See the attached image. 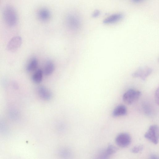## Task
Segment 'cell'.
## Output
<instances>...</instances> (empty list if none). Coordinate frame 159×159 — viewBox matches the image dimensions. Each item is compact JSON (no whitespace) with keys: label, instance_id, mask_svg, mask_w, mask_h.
<instances>
[{"label":"cell","instance_id":"obj_1","mask_svg":"<svg viewBox=\"0 0 159 159\" xmlns=\"http://www.w3.org/2000/svg\"><path fill=\"white\" fill-rule=\"evenodd\" d=\"M2 16L4 22L9 26H13L17 23L18 16L16 11L10 5H7L4 8Z\"/></svg>","mask_w":159,"mask_h":159},{"label":"cell","instance_id":"obj_7","mask_svg":"<svg viewBox=\"0 0 159 159\" xmlns=\"http://www.w3.org/2000/svg\"><path fill=\"white\" fill-rule=\"evenodd\" d=\"M67 24L69 27L73 30H77L80 26V22L77 17L73 15H69L67 17Z\"/></svg>","mask_w":159,"mask_h":159},{"label":"cell","instance_id":"obj_15","mask_svg":"<svg viewBox=\"0 0 159 159\" xmlns=\"http://www.w3.org/2000/svg\"><path fill=\"white\" fill-rule=\"evenodd\" d=\"M38 65V59L35 57H33L28 63L26 67V70L29 72L34 71L37 68Z\"/></svg>","mask_w":159,"mask_h":159},{"label":"cell","instance_id":"obj_19","mask_svg":"<svg viewBox=\"0 0 159 159\" xmlns=\"http://www.w3.org/2000/svg\"><path fill=\"white\" fill-rule=\"evenodd\" d=\"M100 11L98 10H96L94 11L92 14V16L93 17H97L100 15Z\"/></svg>","mask_w":159,"mask_h":159},{"label":"cell","instance_id":"obj_14","mask_svg":"<svg viewBox=\"0 0 159 159\" xmlns=\"http://www.w3.org/2000/svg\"><path fill=\"white\" fill-rule=\"evenodd\" d=\"M43 70L41 69L37 70L32 75V79L33 81L36 84L40 83L43 80Z\"/></svg>","mask_w":159,"mask_h":159},{"label":"cell","instance_id":"obj_2","mask_svg":"<svg viewBox=\"0 0 159 159\" xmlns=\"http://www.w3.org/2000/svg\"><path fill=\"white\" fill-rule=\"evenodd\" d=\"M141 95L140 91L134 89H129L124 94L122 99L126 103L131 104L135 102Z\"/></svg>","mask_w":159,"mask_h":159},{"label":"cell","instance_id":"obj_13","mask_svg":"<svg viewBox=\"0 0 159 159\" xmlns=\"http://www.w3.org/2000/svg\"><path fill=\"white\" fill-rule=\"evenodd\" d=\"M37 15L39 19L43 21H46L49 20L50 16V12L46 8L39 10L38 12Z\"/></svg>","mask_w":159,"mask_h":159},{"label":"cell","instance_id":"obj_21","mask_svg":"<svg viewBox=\"0 0 159 159\" xmlns=\"http://www.w3.org/2000/svg\"><path fill=\"white\" fill-rule=\"evenodd\" d=\"M143 0H132L134 2H139L142 1Z\"/></svg>","mask_w":159,"mask_h":159},{"label":"cell","instance_id":"obj_12","mask_svg":"<svg viewBox=\"0 0 159 159\" xmlns=\"http://www.w3.org/2000/svg\"><path fill=\"white\" fill-rule=\"evenodd\" d=\"M55 68V65L53 62L51 60H48L45 65L43 72L45 75H49L53 72Z\"/></svg>","mask_w":159,"mask_h":159},{"label":"cell","instance_id":"obj_20","mask_svg":"<svg viewBox=\"0 0 159 159\" xmlns=\"http://www.w3.org/2000/svg\"><path fill=\"white\" fill-rule=\"evenodd\" d=\"M150 159H158V157L157 155L155 154H151L150 156Z\"/></svg>","mask_w":159,"mask_h":159},{"label":"cell","instance_id":"obj_3","mask_svg":"<svg viewBox=\"0 0 159 159\" xmlns=\"http://www.w3.org/2000/svg\"><path fill=\"white\" fill-rule=\"evenodd\" d=\"M144 137L153 143L157 144L159 141V127L156 125L150 126L148 131L145 133Z\"/></svg>","mask_w":159,"mask_h":159},{"label":"cell","instance_id":"obj_5","mask_svg":"<svg viewBox=\"0 0 159 159\" xmlns=\"http://www.w3.org/2000/svg\"><path fill=\"white\" fill-rule=\"evenodd\" d=\"M152 70L151 68L148 67H140L132 74V76L135 78H139L143 80H144L152 73Z\"/></svg>","mask_w":159,"mask_h":159},{"label":"cell","instance_id":"obj_6","mask_svg":"<svg viewBox=\"0 0 159 159\" xmlns=\"http://www.w3.org/2000/svg\"><path fill=\"white\" fill-rule=\"evenodd\" d=\"M22 43V39L20 37L15 36L11 38L8 42L7 48L10 51H15L20 48Z\"/></svg>","mask_w":159,"mask_h":159},{"label":"cell","instance_id":"obj_10","mask_svg":"<svg viewBox=\"0 0 159 159\" xmlns=\"http://www.w3.org/2000/svg\"><path fill=\"white\" fill-rule=\"evenodd\" d=\"M117 148L112 144H109L106 149L101 155V158L107 159L111 155L115 153L117 151Z\"/></svg>","mask_w":159,"mask_h":159},{"label":"cell","instance_id":"obj_18","mask_svg":"<svg viewBox=\"0 0 159 159\" xmlns=\"http://www.w3.org/2000/svg\"><path fill=\"white\" fill-rule=\"evenodd\" d=\"M155 100L157 104H159V89L158 88L156 90L155 93Z\"/></svg>","mask_w":159,"mask_h":159},{"label":"cell","instance_id":"obj_17","mask_svg":"<svg viewBox=\"0 0 159 159\" xmlns=\"http://www.w3.org/2000/svg\"><path fill=\"white\" fill-rule=\"evenodd\" d=\"M143 110L148 115H151V109L149 106L146 105V104L143 106Z\"/></svg>","mask_w":159,"mask_h":159},{"label":"cell","instance_id":"obj_16","mask_svg":"<svg viewBox=\"0 0 159 159\" xmlns=\"http://www.w3.org/2000/svg\"><path fill=\"white\" fill-rule=\"evenodd\" d=\"M143 149V145H139L134 147L131 150V152L133 153H136L142 151Z\"/></svg>","mask_w":159,"mask_h":159},{"label":"cell","instance_id":"obj_8","mask_svg":"<svg viewBox=\"0 0 159 159\" xmlns=\"http://www.w3.org/2000/svg\"><path fill=\"white\" fill-rule=\"evenodd\" d=\"M123 17L121 13H116L111 15L105 19L103 23L105 24L114 23L121 20Z\"/></svg>","mask_w":159,"mask_h":159},{"label":"cell","instance_id":"obj_9","mask_svg":"<svg viewBox=\"0 0 159 159\" xmlns=\"http://www.w3.org/2000/svg\"><path fill=\"white\" fill-rule=\"evenodd\" d=\"M37 91L40 97L44 100H49L52 97L50 91L44 86H40L38 88Z\"/></svg>","mask_w":159,"mask_h":159},{"label":"cell","instance_id":"obj_11","mask_svg":"<svg viewBox=\"0 0 159 159\" xmlns=\"http://www.w3.org/2000/svg\"><path fill=\"white\" fill-rule=\"evenodd\" d=\"M127 112V110L125 106L120 105L117 106L112 112V115L114 117H117L125 115Z\"/></svg>","mask_w":159,"mask_h":159},{"label":"cell","instance_id":"obj_4","mask_svg":"<svg viewBox=\"0 0 159 159\" xmlns=\"http://www.w3.org/2000/svg\"><path fill=\"white\" fill-rule=\"evenodd\" d=\"M131 142V138L129 134L122 133L119 134L116 137L115 142L116 144L121 148L128 146Z\"/></svg>","mask_w":159,"mask_h":159}]
</instances>
